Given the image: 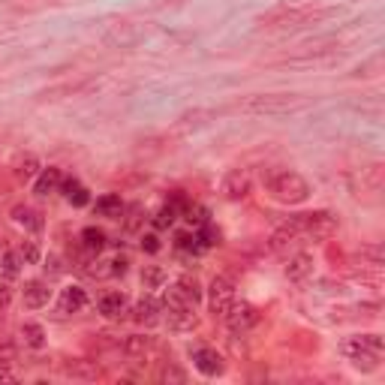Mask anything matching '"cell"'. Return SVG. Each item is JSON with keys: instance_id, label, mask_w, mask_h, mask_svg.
<instances>
[{"instance_id": "cell-6", "label": "cell", "mask_w": 385, "mask_h": 385, "mask_svg": "<svg viewBox=\"0 0 385 385\" xmlns=\"http://www.w3.org/2000/svg\"><path fill=\"white\" fill-rule=\"evenodd\" d=\"M301 232L313 241H326L337 232V220L328 211H313V214H301Z\"/></svg>"}, {"instance_id": "cell-20", "label": "cell", "mask_w": 385, "mask_h": 385, "mask_svg": "<svg viewBox=\"0 0 385 385\" xmlns=\"http://www.w3.org/2000/svg\"><path fill=\"white\" fill-rule=\"evenodd\" d=\"M60 181H64V178H60V169H55V166H48V169H43V172H39V178H36V192H39V196H48V192H55L57 187H60Z\"/></svg>"}, {"instance_id": "cell-33", "label": "cell", "mask_w": 385, "mask_h": 385, "mask_svg": "<svg viewBox=\"0 0 385 385\" xmlns=\"http://www.w3.org/2000/svg\"><path fill=\"white\" fill-rule=\"evenodd\" d=\"M18 256H22L27 265H36V262H39V244H36V241H24V244L18 247Z\"/></svg>"}, {"instance_id": "cell-40", "label": "cell", "mask_w": 385, "mask_h": 385, "mask_svg": "<svg viewBox=\"0 0 385 385\" xmlns=\"http://www.w3.org/2000/svg\"><path fill=\"white\" fill-rule=\"evenodd\" d=\"M46 271H48L52 277H57V274H64V265H60L57 256H52V259H48V265H46Z\"/></svg>"}, {"instance_id": "cell-30", "label": "cell", "mask_w": 385, "mask_h": 385, "mask_svg": "<svg viewBox=\"0 0 385 385\" xmlns=\"http://www.w3.org/2000/svg\"><path fill=\"white\" fill-rule=\"evenodd\" d=\"M175 220H178V205H175V202H166V205L160 208V214L154 217V226L157 229H169Z\"/></svg>"}, {"instance_id": "cell-18", "label": "cell", "mask_w": 385, "mask_h": 385, "mask_svg": "<svg viewBox=\"0 0 385 385\" xmlns=\"http://www.w3.org/2000/svg\"><path fill=\"white\" fill-rule=\"evenodd\" d=\"M343 346H349V349H364V352H373V356L382 358L385 340L379 337V334H358V337H352V340L343 343Z\"/></svg>"}, {"instance_id": "cell-39", "label": "cell", "mask_w": 385, "mask_h": 385, "mask_svg": "<svg viewBox=\"0 0 385 385\" xmlns=\"http://www.w3.org/2000/svg\"><path fill=\"white\" fill-rule=\"evenodd\" d=\"M141 250L157 253V250H160V238H157V235H145V238H141Z\"/></svg>"}, {"instance_id": "cell-24", "label": "cell", "mask_w": 385, "mask_h": 385, "mask_svg": "<svg viewBox=\"0 0 385 385\" xmlns=\"http://www.w3.org/2000/svg\"><path fill=\"white\" fill-rule=\"evenodd\" d=\"M39 175V160L34 154H24V157H18V163H15V178L18 181H34Z\"/></svg>"}, {"instance_id": "cell-29", "label": "cell", "mask_w": 385, "mask_h": 385, "mask_svg": "<svg viewBox=\"0 0 385 385\" xmlns=\"http://www.w3.org/2000/svg\"><path fill=\"white\" fill-rule=\"evenodd\" d=\"M220 229L217 226H211V220L205 223V226H199V235H196V241H199V250L202 247H217L220 244Z\"/></svg>"}, {"instance_id": "cell-15", "label": "cell", "mask_w": 385, "mask_h": 385, "mask_svg": "<svg viewBox=\"0 0 385 385\" xmlns=\"http://www.w3.org/2000/svg\"><path fill=\"white\" fill-rule=\"evenodd\" d=\"M88 304V292L82 286H66L64 292H60V304L57 310L60 313H82Z\"/></svg>"}, {"instance_id": "cell-8", "label": "cell", "mask_w": 385, "mask_h": 385, "mask_svg": "<svg viewBox=\"0 0 385 385\" xmlns=\"http://www.w3.org/2000/svg\"><path fill=\"white\" fill-rule=\"evenodd\" d=\"M223 199H229V202H241V199H247L250 196V190H253V175L247 169H229L226 172V178H223Z\"/></svg>"}, {"instance_id": "cell-4", "label": "cell", "mask_w": 385, "mask_h": 385, "mask_svg": "<svg viewBox=\"0 0 385 385\" xmlns=\"http://www.w3.org/2000/svg\"><path fill=\"white\" fill-rule=\"evenodd\" d=\"M163 307H166V322H169V328H172V331H192V328L199 326L196 304H190V301H184V298H178L172 289L166 292Z\"/></svg>"}, {"instance_id": "cell-3", "label": "cell", "mask_w": 385, "mask_h": 385, "mask_svg": "<svg viewBox=\"0 0 385 385\" xmlns=\"http://www.w3.org/2000/svg\"><path fill=\"white\" fill-rule=\"evenodd\" d=\"M268 190L274 192V199L283 205H301L310 196V184L298 172H277L274 178H268Z\"/></svg>"}, {"instance_id": "cell-35", "label": "cell", "mask_w": 385, "mask_h": 385, "mask_svg": "<svg viewBox=\"0 0 385 385\" xmlns=\"http://www.w3.org/2000/svg\"><path fill=\"white\" fill-rule=\"evenodd\" d=\"M66 373H69V377H85V379H94L97 377V368H85V361H73V364H69V368H66Z\"/></svg>"}, {"instance_id": "cell-22", "label": "cell", "mask_w": 385, "mask_h": 385, "mask_svg": "<svg viewBox=\"0 0 385 385\" xmlns=\"http://www.w3.org/2000/svg\"><path fill=\"white\" fill-rule=\"evenodd\" d=\"M22 340L30 349H43L46 346V328L39 322H24L22 326Z\"/></svg>"}, {"instance_id": "cell-26", "label": "cell", "mask_w": 385, "mask_h": 385, "mask_svg": "<svg viewBox=\"0 0 385 385\" xmlns=\"http://www.w3.org/2000/svg\"><path fill=\"white\" fill-rule=\"evenodd\" d=\"M13 220H15V223H22V226H27V229H34V232L43 229V220H39V214H36L34 208H24V205L13 208Z\"/></svg>"}, {"instance_id": "cell-5", "label": "cell", "mask_w": 385, "mask_h": 385, "mask_svg": "<svg viewBox=\"0 0 385 385\" xmlns=\"http://www.w3.org/2000/svg\"><path fill=\"white\" fill-rule=\"evenodd\" d=\"M141 36H145V30H141L136 22H111L103 30V43L111 48H133Z\"/></svg>"}, {"instance_id": "cell-12", "label": "cell", "mask_w": 385, "mask_h": 385, "mask_svg": "<svg viewBox=\"0 0 385 385\" xmlns=\"http://www.w3.org/2000/svg\"><path fill=\"white\" fill-rule=\"evenodd\" d=\"M48 298H52V289H48V283H46V280H27V283H24V289H22V301H24V307H30V310L46 307Z\"/></svg>"}, {"instance_id": "cell-25", "label": "cell", "mask_w": 385, "mask_h": 385, "mask_svg": "<svg viewBox=\"0 0 385 385\" xmlns=\"http://www.w3.org/2000/svg\"><path fill=\"white\" fill-rule=\"evenodd\" d=\"M97 211L103 217H111V220H118L120 214H124V202H120V196H115V192H111V196H103L97 202Z\"/></svg>"}, {"instance_id": "cell-14", "label": "cell", "mask_w": 385, "mask_h": 385, "mask_svg": "<svg viewBox=\"0 0 385 385\" xmlns=\"http://www.w3.org/2000/svg\"><path fill=\"white\" fill-rule=\"evenodd\" d=\"M99 313H103L106 319H120L124 313H130V301L124 292H106L103 298H99Z\"/></svg>"}, {"instance_id": "cell-10", "label": "cell", "mask_w": 385, "mask_h": 385, "mask_svg": "<svg viewBox=\"0 0 385 385\" xmlns=\"http://www.w3.org/2000/svg\"><path fill=\"white\" fill-rule=\"evenodd\" d=\"M301 235H304V232H301V214H295V217H289L286 223H283V226L274 229V235H271V250H274V253H286L289 247L298 244Z\"/></svg>"}, {"instance_id": "cell-2", "label": "cell", "mask_w": 385, "mask_h": 385, "mask_svg": "<svg viewBox=\"0 0 385 385\" xmlns=\"http://www.w3.org/2000/svg\"><path fill=\"white\" fill-rule=\"evenodd\" d=\"M304 106H307V97L301 94H250L238 99L232 108L244 111V115H289Z\"/></svg>"}, {"instance_id": "cell-13", "label": "cell", "mask_w": 385, "mask_h": 385, "mask_svg": "<svg viewBox=\"0 0 385 385\" xmlns=\"http://www.w3.org/2000/svg\"><path fill=\"white\" fill-rule=\"evenodd\" d=\"M130 313H133L136 326H145V328H150V326H157V322H160V304L154 298H139Z\"/></svg>"}, {"instance_id": "cell-36", "label": "cell", "mask_w": 385, "mask_h": 385, "mask_svg": "<svg viewBox=\"0 0 385 385\" xmlns=\"http://www.w3.org/2000/svg\"><path fill=\"white\" fill-rule=\"evenodd\" d=\"M377 69H382V55H377L370 60V64H364V66H358V78H370V76H377Z\"/></svg>"}, {"instance_id": "cell-16", "label": "cell", "mask_w": 385, "mask_h": 385, "mask_svg": "<svg viewBox=\"0 0 385 385\" xmlns=\"http://www.w3.org/2000/svg\"><path fill=\"white\" fill-rule=\"evenodd\" d=\"M313 274V256L310 253H295V256L289 259V265H286V277L292 283H301V280H307Z\"/></svg>"}, {"instance_id": "cell-23", "label": "cell", "mask_w": 385, "mask_h": 385, "mask_svg": "<svg viewBox=\"0 0 385 385\" xmlns=\"http://www.w3.org/2000/svg\"><path fill=\"white\" fill-rule=\"evenodd\" d=\"M141 286L145 289H163L166 286V268L163 265H145V271H141Z\"/></svg>"}, {"instance_id": "cell-41", "label": "cell", "mask_w": 385, "mask_h": 385, "mask_svg": "<svg viewBox=\"0 0 385 385\" xmlns=\"http://www.w3.org/2000/svg\"><path fill=\"white\" fill-rule=\"evenodd\" d=\"M127 265H130V262H127V256H118L115 262H111V274H124V271H127Z\"/></svg>"}, {"instance_id": "cell-43", "label": "cell", "mask_w": 385, "mask_h": 385, "mask_svg": "<svg viewBox=\"0 0 385 385\" xmlns=\"http://www.w3.org/2000/svg\"><path fill=\"white\" fill-rule=\"evenodd\" d=\"M15 377H13V373H9L6 368H4V364H0V382H13Z\"/></svg>"}, {"instance_id": "cell-27", "label": "cell", "mask_w": 385, "mask_h": 385, "mask_svg": "<svg viewBox=\"0 0 385 385\" xmlns=\"http://www.w3.org/2000/svg\"><path fill=\"white\" fill-rule=\"evenodd\" d=\"M82 244H85V250H90V253H99V250L106 247V232L97 229V226H88V229L82 232Z\"/></svg>"}, {"instance_id": "cell-37", "label": "cell", "mask_w": 385, "mask_h": 385, "mask_svg": "<svg viewBox=\"0 0 385 385\" xmlns=\"http://www.w3.org/2000/svg\"><path fill=\"white\" fill-rule=\"evenodd\" d=\"M175 241H178L181 250H199V241H196V235H190V232H181Z\"/></svg>"}, {"instance_id": "cell-11", "label": "cell", "mask_w": 385, "mask_h": 385, "mask_svg": "<svg viewBox=\"0 0 385 385\" xmlns=\"http://www.w3.org/2000/svg\"><path fill=\"white\" fill-rule=\"evenodd\" d=\"M192 361H196V368L205 373V377H220L223 370H226V361H223V356L217 349H208V346H202L192 352Z\"/></svg>"}, {"instance_id": "cell-34", "label": "cell", "mask_w": 385, "mask_h": 385, "mask_svg": "<svg viewBox=\"0 0 385 385\" xmlns=\"http://www.w3.org/2000/svg\"><path fill=\"white\" fill-rule=\"evenodd\" d=\"M22 256H18V253H13V250H9V253H4V271H6V277H15L18 274V268H22Z\"/></svg>"}, {"instance_id": "cell-28", "label": "cell", "mask_w": 385, "mask_h": 385, "mask_svg": "<svg viewBox=\"0 0 385 385\" xmlns=\"http://www.w3.org/2000/svg\"><path fill=\"white\" fill-rule=\"evenodd\" d=\"M64 184V196L73 202V205H88V190L78 184L76 178H66V181H60Z\"/></svg>"}, {"instance_id": "cell-19", "label": "cell", "mask_w": 385, "mask_h": 385, "mask_svg": "<svg viewBox=\"0 0 385 385\" xmlns=\"http://www.w3.org/2000/svg\"><path fill=\"white\" fill-rule=\"evenodd\" d=\"M172 292H175L178 298L190 301V304H199V301H202V286H199L196 277H181L175 286H172Z\"/></svg>"}, {"instance_id": "cell-31", "label": "cell", "mask_w": 385, "mask_h": 385, "mask_svg": "<svg viewBox=\"0 0 385 385\" xmlns=\"http://www.w3.org/2000/svg\"><path fill=\"white\" fill-rule=\"evenodd\" d=\"M184 220L190 226H205L208 223V208L205 205H187L184 208Z\"/></svg>"}, {"instance_id": "cell-42", "label": "cell", "mask_w": 385, "mask_h": 385, "mask_svg": "<svg viewBox=\"0 0 385 385\" xmlns=\"http://www.w3.org/2000/svg\"><path fill=\"white\" fill-rule=\"evenodd\" d=\"M9 289H13V286H9V280L0 283V304H6V301H9Z\"/></svg>"}, {"instance_id": "cell-17", "label": "cell", "mask_w": 385, "mask_h": 385, "mask_svg": "<svg viewBox=\"0 0 385 385\" xmlns=\"http://www.w3.org/2000/svg\"><path fill=\"white\" fill-rule=\"evenodd\" d=\"M154 349H157V340L148 337V334H130L124 340V352L133 358H145L148 352H154Z\"/></svg>"}, {"instance_id": "cell-38", "label": "cell", "mask_w": 385, "mask_h": 385, "mask_svg": "<svg viewBox=\"0 0 385 385\" xmlns=\"http://www.w3.org/2000/svg\"><path fill=\"white\" fill-rule=\"evenodd\" d=\"M127 214H130V217H127V223H124V226H127L130 232H133V229L139 226V217H141V205H130V208H127Z\"/></svg>"}, {"instance_id": "cell-9", "label": "cell", "mask_w": 385, "mask_h": 385, "mask_svg": "<svg viewBox=\"0 0 385 385\" xmlns=\"http://www.w3.org/2000/svg\"><path fill=\"white\" fill-rule=\"evenodd\" d=\"M226 326H229V331H235V334H247L253 326L259 322V310L253 307V304H247V301H232V307L226 310Z\"/></svg>"}, {"instance_id": "cell-1", "label": "cell", "mask_w": 385, "mask_h": 385, "mask_svg": "<svg viewBox=\"0 0 385 385\" xmlns=\"http://www.w3.org/2000/svg\"><path fill=\"white\" fill-rule=\"evenodd\" d=\"M340 9L337 6H280L274 13L262 15L259 27H277V30H295V27H307V24H319L328 18H337Z\"/></svg>"}, {"instance_id": "cell-21", "label": "cell", "mask_w": 385, "mask_h": 385, "mask_svg": "<svg viewBox=\"0 0 385 385\" xmlns=\"http://www.w3.org/2000/svg\"><path fill=\"white\" fill-rule=\"evenodd\" d=\"M343 352H346V358L356 364L358 370L364 373H370V370H377L379 368V356H373V352H364V349H349V346H343Z\"/></svg>"}, {"instance_id": "cell-32", "label": "cell", "mask_w": 385, "mask_h": 385, "mask_svg": "<svg viewBox=\"0 0 385 385\" xmlns=\"http://www.w3.org/2000/svg\"><path fill=\"white\" fill-rule=\"evenodd\" d=\"M160 382H178L184 385L187 382V373L178 368V364H163V370H160Z\"/></svg>"}, {"instance_id": "cell-7", "label": "cell", "mask_w": 385, "mask_h": 385, "mask_svg": "<svg viewBox=\"0 0 385 385\" xmlns=\"http://www.w3.org/2000/svg\"><path fill=\"white\" fill-rule=\"evenodd\" d=\"M232 301H235V283H232L229 277H214V280H211V286H208L211 313H214V316H226Z\"/></svg>"}]
</instances>
